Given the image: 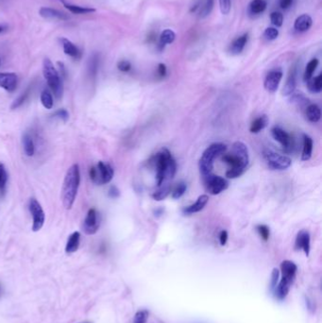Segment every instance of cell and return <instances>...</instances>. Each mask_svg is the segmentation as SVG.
Segmentation results:
<instances>
[{"label": "cell", "mask_w": 322, "mask_h": 323, "mask_svg": "<svg viewBox=\"0 0 322 323\" xmlns=\"http://www.w3.org/2000/svg\"><path fill=\"white\" fill-rule=\"evenodd\" d=\"M60 42L63 48V52L69 57H71L74 60H80L82 58V50L75 44H73L67 38H61Z\"/></svg>", "instance_id": "9a60e30c"}, {"label": "cell", "mask_w": 322, "mask_h": 323, "mask_svg": "<svg viewBox=\"0 0 322 323\" xmlns=\"http://www.w3.org/2000/svg\"><path fill=\"white\" fill-rule=\"evenodd\" d=\"M214 5H215V0H202V1H200L199 8H198V10H200V12H199L200 17L205 18L210 15L213 11Z\"/></svg>", "instance_id": "f546056e"}, {"label": "cell", "mask_w": 322, "mask_h": 323, "mask_svg": "<svg viewBox=\"0 0 322 323\" xmlns=\"http://www.w3.org/2000/svg\"><path fill=\"white\" fill-rule=\"evenodd\" d=\"M290 101L293 104L299 106L306 105L309 103V100L305 98V96L302 93H295V92L290 95Z\"/></svg>", "instance_id": "8d00e7d4"}, {"label": "cell", "mask_w": 322, "mask_h": 323, "mask_svg": "<svg viewBox=\"0 0 322 323\" xmlns=\"http://www.w3.org/2000/svg\"><path fill=\"white\" fill-rule=\"evenodd\" d=\"M270 20L271 23L276 26V27H282L283 26V22H284V16L279 13V12H273L270 15Z\"/></svg>", "instance_id": "b9f144b4"}, {"label": "cell", "mask_w": 322, "mask_h": 323, "mask_svg": "<svg viewBox=\"0 0 322 323\" xmlns=\"http://www.w3.org/2000/svg\"><path fill=\"white\" fill-rule=\"evenodd\" d=\"M114 170L112 165L99 161L98 165L91 167L89 171L90 179L94 183L98 185H103L109 183L113 178Z\"/></svg>", "instance_id": "5b68a950"}, {"label": "cell", "mask_w": 322, "mask_h": 323, "mask_svg": "<svg viewBox=\"0 0 322 323\" xmlns=\"http://www.w3.org/2000/svg\"><path fill=\"white\" fill-rule=\"evenodd\" d=\"M281 271L283 274V278L293 282L298 271V267L296 264L293 263L292 261L285 260L281 264Z\"/></svg>", "instance_id": "ac0fdd59"}, {"label": "cell", "mask_w": 322, "mask_h": 323, "mask_svg": "<svg viewBox=\"0 0 322 323\" xmlns=\"http://www.w3.org/2000/svg\"><path fill=\"white\" fill-rule=\"evenodd\" d=\"M268 124H269V117L266 114H263L251 122L249 131L252 134H258L266 128Z\"/></svg>", "instance_id": "83f0119b"}, {"label": "cell", "mask_w": 322, "mask_h": 323, "mask_svg": "<svg viewBox=\"0 0 322 323\" xmlns=\"http://www.w3.org/2000/svg\"><path fill=\"white\" fill-rule=\"evenodd\" d=\"M292 283L293 282H290V281L284 278H282V280L280 281V283L278 284L276 288L274 289V293H275L279 300H284L285 297L287 296Z\"/></svg>", "instance_id": "7402d4cb"}, {"label": "cell", "mask_w": 322, "mask_h": 323, "mask_svg": "<svg viewBox=\"0 0 322 323\" xmlns=\"http://www.w3.org/2000/svg\"><path fill=\"white\" fill-rule=\"evenodd\" d=\"M219 6L222 15H228L231 12L232 2L231 0H219Z\"/></svg>", "instance_id": "f6af8a7d"}, {"label": "cell", "mask_w": 322, "mask_h": 323, "mask_svg": "<svg viewBox=\"0 0 322 323\" xmlns=\"http://www.w3.org/2000/svg\"><path fill=\"white\" fill-rule=\"evenodd\" d=\"M100 227V217L98 211L95 208H91L88 211L86 218L83 222V230L86 234H95L98 231Z\"/></svg>", "instance_id": "8fae6325"}, {"label": "cell", "mask_w": 322, "mask_h": 323, "mask_svg": "<svg viewBox=\"0 0 322 323\" xmlns=\"http://www.w3.org/2000/svg\"><path fill=\"white\" fill-rule=\"evenodd\" d=\"M263 157L272 170H285L292 164L291 159L271 150H264Z\"/></svg>", "instance_id": "8992f818"}, {"label": "cell", "mask_w": 322, "mask_h": 323, "mask_svg": "<svg viewBox=\"0 0 322 323\" xmlns=\"http://www.w3.org/2000/svg\"><path fill=\"white\" fill-rule=\"evenodd\" d=\"M209 202V198L207 195L200 196L198 200L196 201L195 203L189 205L187 207H184L182 209V213L184 215H193L196 213H199L203 210V208L206 206V204Z\"/></svg>", "instance_id": "e0dca14e"}, {"label": "cell", "mask_w": 322, "mask_h": 323, "mask_svg": "<svg viewBox=\"0 0 322 323\" xmlns=\"http://www.w3.org/2000/svg\"><path fill=\"white\" fill-rule=\"evenodd\" d=\"M39 14L46 19H52V20H61L66 21L69 19V16L65 13H61L58 10H55L52 8L43 7L40 9Z\"/></svg>", "instance_id": "2e32d148"}, {"label": "cell", "mask_w": 322, "mask_h": 323, "mask_svg": "<svg viewBox=\"0 0 322 323\" xmlns=\"http://www.w3.org/2000/svg\"><path fill=\"white\" fill-rule=\"evenodd\" d=\"M256 230H257V232L259 233V235L261 236L263 240L268 241L270 239V230L268 226L265 225V224L257 225Z\"/></svg>", "instance_id": "60d3db41"}, {"label": "cell", "mask_w": 322, "mask_h": 323, "mask_svg": "<svg viewBox=\"0 0 322 323\" xmlns=\"http://www.w3.org/2000/svg\"><path fill=\"white\" fill-rule=\"evenodd\" d=\"M203 178L205 190L210 195H218L225 191L229 186V182L226 179L220 176L214 175L213 173Z\"/></svg>", "instance_id": "52a82bcc"}, {"label": "cell", "mask_w": 322, "mask_h": 323, "mask_svg": "<svg viewBox=\"0 0 322 323\" xmlns=\"http://www.w3.org/2000/svg\"><path fill=\"white\" fill-rule=\"evenodd\" d=\"M308 89L314 94H318L322 90V75L319 74L315 78L310 79L307 82Z\"/></svg>", "instance_id": "1f68e13d"}, {"label": "cell", "mask_w": 322, "mask_h": 323, "mask_svg": "<svg viewBox=\"0 0 322 323\" xmlns=\"http://www.w3.org/2000/svg\"><path fill=\"white\" fill-rule=\"evenodd\" d=\"M81 183V172L79 165H71L68 168V172L66 174L62 188H61V202L66 209L70 210L74 203L76 197L79 191Z\"/></svg>", "instance_id": "7a4b0ae2"}, {"label": "cell", "mask_w": 322, "mask_h": 323, "mask_svg": "<svg viewBox=\"0 0 322 323\" xmlns=\"http://www.w3.org/2000/svg\"><path fill=\"white\" fill-rule=\"evenodd\" d=\"M293 0H280V6L282 9L286 10L291 6Z\"/></svg>", "instance_id": "f5cc1de1"}, {"label": "cell", "mask_w": 322, "mask_h": 323, "mask_svg": "<svg viewBox=\"0 0 322 323\" xmlns=\"http://www.w3.org/2000/svg\"><path fill=\"white\" fill-rule=\"evenodd\" d=\"M186 189H187L186 183H185V182H180V183L175 187V189L173 190V199H174V200H178V199L181 198L182 196L184 195V193L186 192Z\"/></svg>", "instance_id": "ab89813d"}, {"label": "cell", "mask_w": 322, "mask_h": 323, "mask_svg": "<svg viewBox=\"0 0 322 323\" xmlns=\"http://www.w3.org/2000/svg\"><path fill=\"white\" fill-rule=\"evenodd\" d=\"M171 192V185L170 183H166V184H161L158 190H156L153 194H152V198L154 201L157 202H161L164 201L165 199L167 198V196L170 194Z\"/></svg>", "instance_id": "4dcf8cb0"}, {"label": "cell", "mask_w": 322, "mask_h": 323, "mask_svg": "<svg viewBox=\"0 0 322 323\" xmlns=\"http://www.w3.org/2000/svg\"><path fill=\"white\" fill-rule=\"evenodd\" d=\"M3 30H4V28H3L2 26H0V33H1Z\"/></svg>", "instance_id": "db71d44e"}, {"label": "cell", "mask_w": 322, "mask_h": 323, "mask_svg": "<svg viewBox=\"0 0 322 323\" xmlns=\"http://www.w3.org/2000/svg\"><path fill=\"white\" fill-rule=\"evenodd\" d=\"M318 63H319V60H317V59H312L308 62L306 68H305V71H304V74H303V81L304 82L307 83L310 79H312L315 69L318 67Z\"/></svg>", "instance_id": "e575fe53"}, {"label": "cell", "mask_w": 322, "mask_h": 323, "mask_svg": "<svg viewBox=\"0 0 322 323\" xmlns=\"http://www.w3.org/2000/svg\"><path fill=\"white\" fill-rule=\"evenodd\" d=\"M98 68H99V56L98 53H94L88 61V75L91 79H95L98 75Z\"/></svg>", "instance_id": "f1b7e54d"}, {"label": "cell", "mask_w": 322, "mask_h": 323, "mask_svg": "<svg viewBox=\"0 0 322 323\" xmlns=\"http://www.w3.org/2000/svg\"><path fill=\"white\" fill-rule=\"evenodd\" d=\"M264 36L269 41H273L279 36V30L275 28H268L264 32Z\"/></svg>", "instance_id": "ee69618b"}, {"label": "cell", "mask_w": 322, "mask_h": 323, "mask_svg": "<svg viewBox=\"0 0 322 323\" xmlns=\"http://www.w3.org/2000/svg\"><path fill=\"white\" fill-rule=\"evenodd\" d=\"M313 153V140L310 136L304 135L303 136V148L301 153V160L303 162L309 161L312 157Z\"/></svg>", "instance_id": "4316f807"}, {"label": "cell", "mask_w": 322, "mask_h": 323, "mask_svg": "<svg viewBox=\"0 0 322 323\" xmlns=\"http://www.w3.org/2000/svg\"><path fill=\"white\" fill-rule=\"evenodd\" d=\"M310 244L311 238L310 233L306 230H302L298 233L296 242H295V248L296 249H302L306 255H309L310 252Z\"/></svg>", "instance_id": "5bb4252c"}, {"label": "cell", "mask_w": 322, "mask_h": 323, "mask_svg": "<svg viewBox=\"0 0 322 323\" xmlns=\"http://www.w3.org/2000/svg\"><path fill=\"white\" fill-rule=\"evenodd\" d=\"M117 68L121 72H128L132 69V63L128 60H120L119 62L117 63Z\"/></svg>", "instance_id": "c3c4849f"}, {"label": "cell", "mask_w": 322, "mask_h": 323, "mask_svg": "<svg viewBox=\"0 0 322 323\" xmlns=\"http://www.w3.org/2000/svg\"><path fill=\"white\" fill-rule=\"evenodd\" d=\"M63 4V6L69 10V12H71L72 14L75 15H88V14H92L96 12V9L91 7H83V6H79V5H74V4H70L66 2L65 0H60Z\"/></svg>", "instance_id": "d4e9b609"}, {"label": "cell", "mask_w": 322, "mask_h": 323, "mask_svg": "<svg viewBox=\"0 0 322 323\" xmlns=\"http://www.w3.org/2000/svg\"><path fill=\"white\" fill-rule=\"evenodd\" d=\"M305 115L308 120L312 123H316L321 118V111L319 106L316 104H308L305 109Z\"/></svg>", "instance_id": "603a6c76"}, {"label": "cell", "mask_w": 322, "mask_h": 323, "mask_svg": "<svg viewBox=\"0 0 322 323\" xmlns=\"http://www.w3.org/2000/svg\"><path fill=\"white\" fill-rule=\"evenodd\" d=\"M149 317V312L147 310H140L135 314L134 323H146Z\"/></svg>", "instance_id": "7bdbcfd3"}, {"label": "cell", "mask_w": 322, "mask_h": 323, "mask_svg": "<svg viewBox=\"0 0 322 323\" xmlns=\"http://www.w3.org/2000/svg\"><path fill=\"white\" fill-rule=\"evenodd\" d=\"M297 86V69L293 68L291 71L289 72V75L287 77L286 83L283 88V95L284 96H290L292 93L295 92Z\"/></svg>", "instance_id": "d6986e66"}, {"label": "cell", "mask_w": 322, "mask_h": 323, "mask_svg": "<svg viewBox=\"0 0 322 323\" xmlns=\"http://www.w3.org/2000/svg\"><path fill=\"white\" fill-rule=\"evenodd\" d=\"M268 3L266 0H252L249 4V10L253 15H260L266 11Z\"/></svg>", "instance_id": "d6a6232c"}, {"label": "cell", "mask_w": 322, "mask_h": 323, "mask_svg": "<svg viewBox=\"0 0 322 323\" xmlns=\"http://www.w3.org/2000/svg\"><path fill=\"white\" fill-rule=\"evenodd\" d=\"M228 237H229V235H228V232H227V231L223 230V231L220 232V233H219V242H220V245H221V246H225V245H226V243H227V241H228Z\"/></svg>", "instance_id": "f907efd6"}, {"label": "cell", "mask_w": 322, "mask_h": 323, "mask_svg": "<svg viewBox=\"0 0 322 323\" xmlns=\"http://www.w3.org/2000/svg\"><path fill=\"white\" fill-rule=\"evenodd\" d=\"M279 277H280V271L277 269H274L272 271V274H271V282H270V288L272 291H274V289L276 288L279 282Z\"/></svg>", "instance_id": "7dc6e473"}, {"label": "cell", "mask_w": 322, "mask_h": 323, "mask_svg": "<svg viewBox=\"0 0 322 323\" xmlns=\"http://www.w3.org/2000/svg\"><path fill=\"white\" fill-rule=\"evenodd\" d=\"M0 66H1V58H0Z\"/></svg>", "instance_id": "11a10c76"}, {"label": "cell", "mask_w": 322, "mask_h": 323, "mask_svg": "<svg viewBox=\"0 0 322 323\" xmlns=\"http://www.w3.org/2000/svg\"><path fill=\"white\" fill-rule=\"evenodd\" d=\"M227 151V146L223 143H214L210 145L203 153L199 162L200 172L205 177L213 173L215 159L223 155Z\"/></svg>", "instance_id": "3957f363"}, {"label": "cell", "mask_w": 322, "mask_h": 323, "mask_svg": "<svg viewBox=\"0 0 322 323\" xmlns=\"http://www.w3.org/2000/svg\"><path fill=\"white\" fill-rule=\"evenodd\" d=\"M312 24H313V20L310 15H302L296 19L294 28L298 31L303 32V31H307L312 27Z\"/></svg>", "instance_id": "44dd1931"}, {"label": "cell", "mask_w": 322, "mask_h": 323, "mask_svg": "<svg viewBox=\"0 0 322 323\" xmlns=\"http://www.w3.org/2000/svg\"><path fill=\"white\" fill-rule=\"evenodd\" d=\"M172 158L170 151L167 149H163L160 152H158L156 156L154 157V162L156 165V181L158 186H160L164 181L165 169L168 165L169 160Z\"/></svg>", "instance_id": "ba28073f"}, {"label": "cell", "mask_w": 322, "mask_h": 323, "mask_svg": "<svg viewBox=\"0 0 322 323\" xmlns=\"http://www.w3.org/2000/svg\"><path fill=\"white\" fill-rule=\"evenodd\" d=\"M0 291H1V288H0Z\"/></svg>", "instance_id": "6f0895ef"}, {"label": "cell", "mask_w": 322, "mask_h": 323, "mask_svg": "<svg viewBox=\"0 0 322 323\" xmlns=\"http://www.w3.org/2000/svg\"><path fill=\"white\" fill-rule=\"evenodd\" d=\"M22 144L25 154L29 157H32L35 153V144L29 133H25L23 135Z\"/></svg>", "instance_id": "cb8c5ba5"}, {"label": "cell", "mask_w": 322, "mask_h": 323, "mask_svg": "<svg viewBox=\"0 0 322 323\" xmlns=\"http://www.w3.org/2000/svg\"><path fill=\"white\" fill-rule=\"evenodd\" d=\"M271 135L277 142L281 144L285 152L287 153L292 152L294 149L292 136H290L287 132H285L284 128L281 127H274L271 130Z\"/></svg>", "instance_id": "30bf717a"}, {"label": "cell", "mask_w": 322, "mask_h": 323, "mask_svg": "<svg viewBox=\"0 0 322 323\" xmlns=\"http://www.w3.org/2000/svg\"><path fill=\"white\" fill-rule=\"evenodd\" d=\"M247 40H248L247 33H245L239 37L236 38L230 45V52L232 53V55L240 54L244 50L245 46L247 45Z\"/></svg>", "instance_id": "ffe728a7"}, {"label": "cell", "mask_w": 322, "mask_h": 323, "mask_svg": "<svg viewBox=\"0 0 322 323\" xmlns=\"http://www.w3.org/2000/svg\"><path fill=\"white\" fill-rule=\"evenodd\" d=\"M17 83L18 78L15 73H0V88L12 93L16 90Z\"/></svg>", "instance_id": "4fadbf2b"}, {"label": "cell", "mask_w": 322, "mask_h": 323, "mask_svg": "<svg viewBox=\"0 0 322 323\" xmlns=\"http://www.w3.org/2000/svg\"><path fill=\"white\" fill-rule=\"evenodd\" d=\"M80 242H81V233L79 232H74L68 237V243L66 246V251L68 253L76 252L80 247Z\"/></svg>", "instance_id": "484cf974"}, {"label": "cell", "mask_w": 322, "mask_h": 323, "mask_svg": "<svg viewBox=\"0 0 322 323\" xmlns=\"http://www.w3.org/2000/svg\"><path fill=\"white\" fill-rule=\"evenodd\" d=\"M43 73L48 86L52 90L55 97L60 98L63 94V84L59 72L54 68L52 61L45 58L43 61Z\"/></svg>", "instance_id": "277c9868"}, {"label": "cell", "mask_w": 322, "mask_h": 323, "mask_svg": "<svg viewBox=\"0 0 322 323\" xmlns=\"http://www.w3.org/2000/svg\"><path fill=\"white\" fill-rule=\"evenodd\" d=\"M41 102L45 109L50 110L52 109L54 101H53L52 95L49 93V91L44 90L41 94Z\"/></svg>", "instance_id": "74e56055"}, {"label": "cell", "mask_w": 322, "mask_h": 323, "mask_svg": "<svg viewBox=\"0 0 322 323\" xmlns=\"http://www.w3.org/2000/svg\"><path fill=\"white\" fill-rule=\"evenodd\" d=\"M29 209L32 216V231H40L45 224V212L36 199H30Z\"/></svg>", "instance_id": "9c48e42d"}, {"label": "cell", "mask_w": 322, "mask_h": 323, "mask_svg": "<svg viewBox=\"0 0 322 323\" xmlns=\"http://www.w3.org/2000/svg\"><path fill=\"white\" fill-rule=\"evenodd\" d=\"M175 38H176V34L172 30L167 29V30H164L160 36V46L163 47L165 45L172 44L173 42L175 41Z\"/></svg>", "instance_id": "836d02e7"}, {"label": "cell", "mask_w": 322, "mask_h": 323, "mask_svg": "<svg viewBox=\"0 0 322 323\" xmlns=\"http://www.w3.org/2000/svg\"><path fill=\"white\" fill-rule=\"evenodd\" d=\"M53 117L54 118H58L60 120L68 121L69 119V113H68V111L66 109H59L57 110L55 113L52 114Z\"/></svg>", "instance_id": "bcb514c9"}, {"label": "cell", "mask_w": 322, "mask_h": 323, "mask_svg": "<svg viewBox=\"0 0 322 323\" xmlns=\"http://www.w3.org/2000/svg\"><path fill=\"white\" fill-rule=\"evenodd\" d=\"M166 72H167V69H166V67L164 63H160L158 66V75L160 78H165V75H166Z\"/></svg>", "instance_id": "816d5d0a"}, {"label": "cell", "mask_w": 322, "mask_h": 323, "mask_svg": "<svg viewBox=\"0 0 322 323\" xmlns=\"http://www.w3.org/2000/svg\"><path fill=\"white\" fill-rule=\"evenodd\" d=\"M83 323H91V322H83Z\"/></svg>", "instance_id": "9f6ffc18"}, {"label": "cell", "mask_w": 322, "mask_h": 323, "mask_svg": "<svg viewBox=\"0 0 322 323\" xmlns=\"http://www.w3.org/2000/svg\"><path fill=\"white\" fill-rule=\"evenodd\" d=\"M222 161L230 166L226 172V177L229 179H236L242 176L247 170L249 162L248 150L246 144L237 141L232 145L231 153H224L222 155Z\"/></svg>", "instance_id": "6da1fadb"}, {"label": "cell", "mask_w": 322, "mask_h": 323, "mask_svg": "<svg viewBox=\"0 0 322 323\" xmlns=\"http://www.w3.org/2000/svg\"><path fill=\"white\" fill-rule=\"evenodd\" d=\"M8 183V172L5 165L0 163V196L6 193Z\"/></svg>", "instance_id": "d590c367"}, {"label": "cell", "mask_w": 322, "mask_h": 323, "mask_svg": "<svg viewBox=\"0 0 322 323\" xmlns=\"http://www.w3.org/2000/svg\"><path fill=\"white\" fill-rule=\"evenodd\" d=\"M108 195H109L110 198H112V199H117V198L120 196L119 189L116 187V186L112 185V186H111L110 189H109V193H108Z\"/></svg>", "instance_id": "681fc988"}, {"label": "cell", "mask_w": 322, "mask_h": 323, "mask_svg": "<svg viewBox=\"0 0 322 323\" xmlns=\"http://www.w3.org/2000/svg\"><path fill=\"white\" fill-rule=\"evenodd\" d=\"M30 88H29V89L25 91L24 93H22L18 98H16L15 101H14V103L12 104V107H11L12 110H15V109H18L19 107H21V106L27 101V99H28L29 96H30Z\"/></svg>", "instance_id": "f35d334b"}, {"label": "cell", "mask_w": 322, "mask_h": 323, "mask_svg": "<svg viewBox=\"0 0 322 323\" xmlns=\"http://www.w3.org/2000/svg\"><path fill=\"white\" fill-rule=\"evenodd\" d=\"M283 79V71L281 69H274L269 72L264 82V87L270 94L278 90L279 85Z\"/></svg>", "instance_id": "7c38bea8"}]
</instances>
